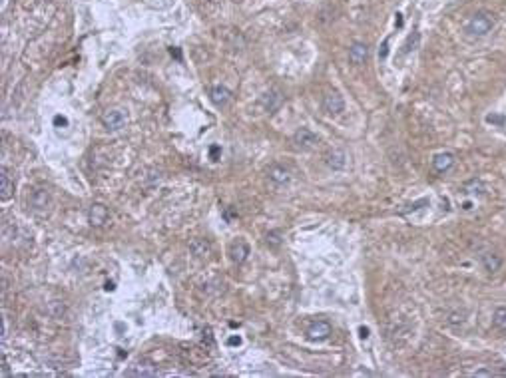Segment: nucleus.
I'll return each mask as SVG.
<instances>
[{
  "instance_id": "obj_1",
  "label": "nucleus",
  "mask_w": 506,
  "mask_h": 378,
  "mask_svg": "<svg viewBox=\"0 0 506 378\" xmlns=\"http://www.w3.org/2000/svg\"><path fill=\"white\" fill-rule=\"evenodd\" d=\"M492 28H494V16L488 14V12H478V14H475V16L469 20V24H467V32H469L471 36H476V38L486 36Z\"/></svg>"
},
{
  "instance_id": "obj_2",
  "label": "nucleus",
  "mask_w": 506,
  "mask_h": 378,
  "mask_svg": "<svg viewBox=\"0 0 506 378\" xmlns=\"http://www.w3.org/2000/svg\"><path fill=\"white\" fill-rule=\"evenodd\" d=\"M102 124L110 131H118L126 126V114L122 110H110L102 116Z\"/></svg>"
},
{
  "instance_id": "obj_3",
  "label": "nucleus",
  "mask_w": 506,
  "mask_h": 378,
  "mask_svg": "<svg viewBox=\"0 0 506 378\" xmlns=\"http://www.w3.org/2000/svg\"><path fill=\"white\" fill-rule=\"evenodd\" d=\"M309 341H327L331 337V324L327 320H317L307 328Z\"/></svg>"
},
{
  "instance_id": "obj_4",
  "label": "nucleus",
  "mask_w": 506,
  "mask_h": 378,
  "mask_svg": "<svg viewBox=\"0 0 506 378\" xmlns=\"http://www.w3.org/2000/svg\"><path fill=\"white\" fill-rule=\"evenodd\" d=\"M293 141L299 146V148H313L319 144V135L313 133L309 127H299L293 135Z\"/></svg>"
},
{
  "instance_id": "obj_5",
  "label": "nucleus",
  "mask_w": 506,
  "mask_h": 378,
  "mask_svg": "<svg viewBox=\"0 0 506 378\" xmlns=\"http://www.w3.org/2000/svg\"><path fill=\"white\" fill-rule=\"evenodd\" d=\"M323 108H325V112H329L331 116H337V114H341V112L345 110V100L337 94V92H331V94L325 96Z\"/></svg>"
},
{
  "instance_id": "obj_6",
  "label": "nucleus",
  "mask_w": 506,
  "mask_h": 378,
  "mask_svg": "<svg viewBox=\"0 0 506 378\" xmlns=\"http://www.w3.org/2000/svg\"><path fill=\"white\" fill-rule=\"evenodd\" d=\"M369 58V46L367 44H363V42H355L351 48H349V60L353 64H357V66H361V64L365 62Z\"/></svg>"
},
{
  "instance_id": "obj_7",
  "label": "nucleus",
  "mask_w": 506,
  "mask_h": 378,
  "mask_svg": "<svg viewBox=\"0 0 506 378\" xmlns=\"http://www.w3.org/2000/svg\"><path fill=\"white\" fill-rule=\"evenodd\" d=\"M110 217V211H108V207H104V205H100V203H96L90 207V213H88V219L92 225L96 227H100V225H104L106 221Z\"/></svg>"
},
{
  "instance_id": "obj_8",
  "label": "nucleus",
  "mask_w": 506,
  "mask_h": 378,
  "mask_svg": "<svg viewBox=\"0 0 506 378\" xmlns=\"http://www.w3.org/2000/svg\"><path fill=\"white\" fill-rule=\"evenodd\" d=\"M454 165V156L450 152H443V154H437L435 159H433V167L439 171V173H444L448 171L450 167Z\"/></svg>"
},
{
  "instance_id": "obj_9",
  "label": "nucleus",
  "mask_w": 506,
  "mask_h": 378,
  "mask_svg": "<svg viewBox=\"0 0 506 378\" xmlns=\"http://www.w3.org/2000/svg\"><path fill=\"white\" fill-rule=\"evenodd\" d=\"M267 175H269V179H271L273 183H277V185H285V183H289V179H291L289 171L285 169L283 165H271L269 171H267Z\"/></svg>"
},
{
  "instance_id": "obj_10",
  "label": "nucleus",
  "mask_w": 506,
  "mask_h": 378,
  "mask_svg": "<svg viewBox=\"0 0 506 378\" xmlns=\"http://www.w3.org/2000/svg\"><path fill=\"white\" fill-rule=\"evenodd\" d=\"M480 263H482V267L488 273H496L502 267V259L496 253H484V255H480Z\"/></svg>"
},
{
  "instance_id": "obj_11",
  "label": "nucleus",
  "mask_w": 506,
  "mask_h": 378,
  "mask_svg": "<svg viewBox=\"0 0 506 378\" xmlns=\"http://www.w3.org/2000/svg\"><path fill=\"white\" fill-rule=\"evenodd\" d=\"M12 191H14V183H12L10 175H8V171L2 167V171H0V199H2V201L10 199V197H12Z\"/></svg>"
},
{
  "instance_id": "obj_12",
  "label": "nucleus",
  "mask_w": 506,
  "mask_h": 378,
  "mask_svg": "<svg viewBox=\"0 0 506 378\" xmlns=\"http://www.w3.org/2000/svg\"><path fill=\"white\" fill-rule=\"evenodd\" d=\"M209 98L216 106H225L229 100H231V92L225 88V86H214L209 90Z\"/></svg>"
},
{
  "instance_id": "obj_13",
  "label": "nucleus",
  "mask_w": 506,
  "mask_h": 378,
  "mask_svg": "<svg viewBox=\"0 0 506 378\" xmlns=\"http://www.w3.org/2000/svg\"><path fill=\"white\" fill-rule=\"evenodd\" d=\"M325 161H327V165L333 167V169H343L345 163H347V158H345V154H343L341 150H333V152L327 154Z\"/></svg>"
},
{
  "instance_id": "obj_14",
  "label": "nucleus",
  "mask_w": 506,
  "mask_h": 378,
  "mask_svg": "<svg viewBox=\"0 0 506 378\" xmlns=\"http://www.w3.org/2000/svg\"><path fill=\"white\" fill-rule=\"evenodd\" d=\"M229 255H231V259H233L235 263H243L245 257L249 255V249H247V245H245L243 241H235V243L231 245V249H229Z\"/></svg>"
},
{
  "instance_id": "obj_15",
  "label": "nucleus",
  "mask_w": 506,
  "mask_h": 378,
  "mask_svg": "<svg viewBox=\"0 0 506 378\" xmlns=\"http://www.w3.org/2000/svg\"><path fill=\"white\" fill-rule=\"evenodd\" d=\"M462 191H465L467 195H476V197H480V195L486 193V185H484L480 179H471V181L465 183Z\"/></svg>"
},
{
  "instance_id": "obj_16",
  "label": "nucleus",
  "mask_w": 506,
  "mask_h": 378,
  "mask_svg": "<svg viewBox=\"0 0 506 378\" xmlns=\"http://www.w3.org/2000/svg\"><path fill=\"white\" fill-rule=\"evenodd\" d=\"M190 249L197 257H205V255H209V243L205 239H193L190 243Z\"/></svg>"
},
{
  "instance_id": "obj_17",
  "label": "nucleus",
  "mask_w": 506,
  "mask_h": 378,
  "mask_svg": "<svg viewBox=\"0 0 506 378\" xmlns=\"http://www.w3.org/2000/svg\"><path fill=\"white\" fill-rule=\"evenodd\" d=\"M48 201H50V197H48V193H46L44 189H38V191H34V195H32V205H34L36 209H42V207H46V205H48Z\"/></svg>"
},
{
  "instance_id": "obj_18",
  "label": "nucleus",
  "mask_w": 506,
  "mask_h": 378,
  "mask_svg": "<svg viewBox=\"0 0 506 378\" xmlns=\"http://www.w3.org/2000/svg\"><path fill=\"white\" fill-rule=\"evenodd\" d=\"M492 322L500 328V330H506V309L504 307H498L494 311V316H492Z\"/></svg>"
},
{
  "instance_id": "obj_19",
  "label": "nucleus",
  "mask_w": 506,
  "mask_h": 378,
  "mask_svg": "<svg viewBox=\"0 0 506 378\" xmlns=\"http://www.w3.org/2000/svg\"><path fill=\"white\" fill-rule=\"evenodd\" d=\"M416 44H418V34L414 32V34H411V36H409V40H407V44H405V50H403V54H409L411 50H414V48H416Z\"/></svg>"
},
{
  "instance_id": "obj_20",
  "label": "nucleus",
  "mask_w": 506,
  "mask_h": 378,
  "mask_svg": "<svg viewBox=\"0 0 506 378\" xmlns=\"http://www.w3.org/2000/svg\"><path fill=\"white\" fill-rule=\"evenodd\" d=\"M486 122H488V124H494V126H504L506 127V118L504 116H498V114H490V116H486Z\"/></svg>"
},
{
  "instance_id": "obj_21",
  "label": "nucleus",
  "mask_w": 506,
  "mask_h": 378,
  "mask_svg": "<svg viewBox=\"0 0 506 378\" xmlns=\"http://www.w3.org/2000/svg\"><path fill=\"white\" fill-rule=\"evenodd\" d=\"M128 374H138V376H152V374H156V370H154V368H132V370H128Z\"/></svg>"
},
{
  "instance_id": "obj_22",
  "label": "nucleus",
  "mask_w": 506,
  "mask_h": 378,
  "mask_svg": "<svg viewBox=\"0 0 506 378\" xmlns=\"http://www.w3.org/2000/svg\"><path fill=\"white\" fill-rule=\"evenodd\" d=\"M387 54H389V38H385V40H383V46H381V50H379V58L381 60H385V58H387Z\"/></svg>"
},
{
  "instance_id": "obj_23",
  "label": "nucleus",
  "mask_w": 506,
  "mask_h": 378,
  "mask_svg": "<svg viewBox=\"0 0 506 378\" xmlns=\"http://www.w3.org/2000/svg\"><path fill=\"white\" fill-rule=\"evenodd\" d=\"M54 126H68V118L56 116V118H54Z\"/></svg>"
},
{
  "instance_id": "obj_24",
  "label": "nucleus",
  "mask_w": 506,
  "mask_h": 378,
  "mask_svg": "<svg viewBox=\"0 0 506 378\" xmlns=\"http://www.w3.org/2000/svg\"><path fill=\"white\" fill-rule=\"evenodd\" d=\"M227 345H229V347H239V345H241V339H239V337H231V339L227 341Z\"/></svg>"
}]
</instances>
